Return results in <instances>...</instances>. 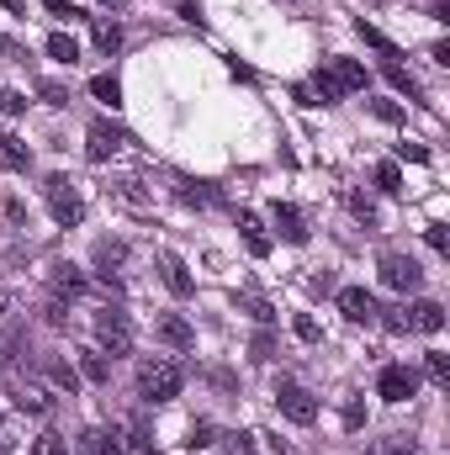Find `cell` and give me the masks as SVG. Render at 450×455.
<instances>
[{
	"instance_id": "4316f807",
	"label": "cell",
	"mask_w": 450,
	"mask_h": 455,
	"mask_svg": "<svg viewBox=\"0 0 450 455\" xmlns=\"http://www.w3.org/2000/svg\"><path fill=\"white\" fill-rule=\"evenodd\" d=\"M371 455H414V440L408 435H387V440H376Z\"/></svg>"
},
{
	"instance_id": "4fadbf2b",
	"label": "cell",
	"mask_w": 450,
	"mask_h": 455,
	"mask_svg": "<svg viewBox=\"0 0 450 455\" xmlns=\"http://www.w3.org/2000/svg\"><path fill=\"white\" fill-rule=\"evenodd\" d=\"M159 275H165V286H170L175 297H191V291H197V281H191V270H186L181 254H159Z\"/></svg>"
},
{
	"instance_id": "7402d4cb",
	"label": "cell",
	"mask_w": 450,
	"mask_h": 455,
	"mask_svg": "<svg viewBox=\"0 0 450 455\" xmlns=\"http://www.w3.org/2000/svg\"><path fill=\"white\" fill-rule=\"evenodd\" d=\"M48 387H59V392H80V371L69 365V360H48Z\"/></svg>"
},
{
	"instance_id": "4dcf8cb0",
	"label": "cell",
	"mask_w": 450,
	"mask_h": 455,
	"mask_svg": "<svg viewBox=\"0 0 450 455\" xmlns=\"http://www.w3.org/2000/svg\"><path fill=\"white\" fill-rule=\"evenodd\" d=\"M27 455H69V445H64L59 435H43V440H32V451Z\"/></svg>"
},
{
	"instance_id": "6da1fadb",
	"label": "cell",
	"mask_w": 450,
	"mask_h": 455,
	"mask_svg": "<svg viewBox=\"0 0 450 455\" xmlns=\"http://www.w3.org/2000/svg\"><path fill=\"white\" fill-rule=\"evenodd\" d=\"M355 91H366V64H355V59H324V69H318V80H313L308 96H318V101L329 107V101L355 96ZM318 101H313V107H318Z\"/></svg>"
},
{
	"instance_id": "f907efd6",
	"label": "cell",
	"mask_w": 450,
	"mask_h": 455,
	"mask_svg": "<svg viewBox=\"0 0 450 455\" xmlns=\"http://www.w3.org/2000/svg\"><path fill=\"white\" fill-rule=\"evenodd\" d=\"M5 307H11V297H5V286H0V313H5Z\"/></svg>"
},
{
	"instance_id": "5b68a950",
	"label": "cell",
	"mask_w": 450,
	"mask_h": 455,
	"mask_svg": "<svg viewBox=\"0 0 450 455\" xmlns=\"http://www.w3.org/2000/svg\"><path fill=\"white\" fill-rule=\"evenodd\" d=\"M376 275H382V286H392V291H419L424 286V270H419V259H408V254H382L376 259Z\"/></svg>"
},
{
	"instance_id": "30bf717a",
	"label": "cell",
	"mask_w": 450,
	"mask_h": 455,
	"mask_svg": "<svg viewBox=\"0 0 450 455\" xmlns=\"http://www.w3.org/2000/svg\"><path fill=\"white\" fill-rule=\"evenodd\" d=\"M339 313H344L350 323H376V318H382V307H376V297H371L366 286H344V291H339Z\"/></svg>"
},
{
	"instance_id": "b9f144b4",
	"label": "cell",
	"mask_w": 450,
	"mask_h": 455,
	"mask_svg": "<svg viewBox=\"0 0 450 455\" xmlns=\"http://www.w3.org/2000/svg\"><path fill=\"white\" fill-rule=\"evenodd\" d=\"M276 355V339L270 334H254V360H270Z\"/></svg>"
},
{
	"instance_id": "d6a6232c",
	"label": "cell",
	"mask_w": 450,
	"mask_h": 455,
	"mask_svg": "<svg viewBox=\"0 0 450 455\" xmlns=\"http://www.w3.org/2000/svg\"><path fill=\"white\" fill-rule=\"evenodd\" d=\"M398 159H408V164H430V148H424V143H398Z\"/></svg>"
},
{
	"instance_id": "f35d334b",
	"label": "cell",
	"mask_w": 450,
	"mask_h": 455,
	"mask_svg": "<svg viewBox=\"0 0 450 455\" xmlns=\"http://www.w3.org/2000/svg\"><path fill=\"white\" fill-rule=\"evenodd\" d=\"M191 451H202V445H213V424H191V440H186Z\"/></svg>"
},
{
	"instance_id": "2e32d148",
	"label": "cell",
	"mask_w": 450,
	"mask_h": 455,
	"mask_svg": "<svg viewBox=\"0 0 450 455\" xmlns=\"http://www.w3.org/2000/svg\"><path fill=\"white\" fill-rule=\"evenodd\" d=\"M80 381H112V355L107 349H80Z\"/></svg>"
},
{
	"instance_id": "7c38bea8",
	"label": "cell",
	"mask_w": 450,
	"mask_h": 455,
	"mask_svg": "<svg viewBox=\"0 0 450 455\" xmlns=\"http://www.w3.org/2000/svg\"><path fill=\"white\" fill-rule=\"evenodd\" d=\"M107 196H112L117 207H127V212H149V207H154V196L143 191V180H112Z\"/></svg>"
},
{
	"instance_id": "60d3db41",
	"label": "cell",
	"mask_w": 450,
	"mask_h": 455,
	"mask_svg": "<svg viewBox=\"0 0 450 455\" xmlns=\"http://www.w3.org/2000/svg\"><path fill=\"white\" fill-rule=\"evenodd\" d=\"M371 112L382 116V122H403V107H392V101H371Z\"/></svg>"
},
{
	"instance_id": "ffe728a7",
	"label": "cell",
	"mask_w": 450,
	"mask_h": 455,
	"mask_svg": "<svg viewBox=\"0 0 450 455\" xmlns=\"http://www.w3.org/2000/svg\"><path fill=\"white\" fill-rule=\"evenodd\" d=\"M91 37H96L101 53H117L122 48V27H117L112 16H91Z\"/></svg>"
},
{
	"instance_id": "484cf974",
	"label": "cell",
	"mask_w": 450,
	"mask_h": 455,
	"mask_svg": "<svg viewBox=\"0 0 450 455\" xmlns=\"http://www.w3.org/2000/svg\"><path fill=\"white\" fill-rule=\"evenodd\" d=\"M376 186H382L387 196H398V191H403V170H398L392 159H387V164H376Z\"/></svg>"
},
{
	"instance_id": "7a4b0ae2",
	"label": "cell",
	"mask_w": 450,
	"mask_h": 455,
	"mask_svg": "<svg viewBox=\"0 0 450 455\" xmlns=\"http://www.w3.org/2000/svg\"><path fill=\"white\" fill-rule=\"evenodd\" d=\"M181 365L175 360H143L138 365V397L143 403H170V397H181Z\"/></svg>"
},
{
	"instance_id": "74e56055",
	"label": "cell",
	"mask_w": 450,
	"mask_h": 455,
	"mask_svg": "<svg viewBox=\"0 0 450 455\" xmlns=\"http://www.w3.org/2000/svg\"><path fill=\"white\" fill-rule=\"evenodd\" d=\"M387 329L392 334H408V307H387Z\"/></svg>"
},
{
	"instance_id": "836d02e7",
	"label": "cell",
	"mask_w": 450,
	"mask_h": 455,
	"mask_svg": "<svg viewBox=\"0 0 450 455\" xmlns=\"http://www.w3.org/2000/svg\"><path fill=\"white\" fill-rule=\"evenodd\" d=\"M181 196H186V202H197V207H213V202H218V191H213V186H186Z\"/></svg>"
},
{
	"instance_id": "8fae6325",
	"label": "cell",
	"mask_w": 450,
	"mask_h": 455,
	"mask_svg": "<svg viewBox=\"0 0 450 455\" xmlns=\"http://www.w3.org/2000/svg\"><path fill=\"white\" fill-rule=\"evenodd\" d=\"M48 286H53V302H75V297H85V275H80L75 265H53V270H48Z\"/></svg>"
},
{
	"instance_id": "d4e9b609",
	"label": "cell",
	"mask_w": 450,
	"mask_h": 455,
	"mask_svg": "<svg viewBox=\"0 0 450 455\" xmlns=\"http://www.w3.org/2000/svg\"><path fill=\"white\" fill-rule=\"evenodd\" d=\"M91 96H96V101H107V107H122V85H117L112 75H96V80H91Z\"/></svg>"
},
{
	"instance_id": "44dd1931",
	"label": "cell",
	"mask_w": 450,
	"mask_h": 455,
	"mask_svg": "<svg viewBox=\"0 0 450 455\" xmlns=\"http://www.w3.org/2000/svg\"><path fill=\"white\" fill-rule=\"evenodd\" d=\"M0 164H5V170H27V164H32V154H27V143H21L16 132H0Z\"/></svg>"
},
{
	"instance_id": "7bdbcfd3",
	"label": "cell",
	"mask_w": 450,
	"mask_h": 455,
	"mask_svg": "<svg viewBox=\"0 0 450 455\" xmlns=\"http://www.w3.org/2000/svg\"><path fill=\"white\" fill-rule=\"evenodd\" d=\"M430 249H440V254L450 249V233H446L440 223H430Z\"/></svg>"
},
{
	"instance_id": "e575fe53",
	"label": "cell",
	"mask_w": 450,
	"mask_h": 455,
	"mask_svg": "<svg viewBox=\"0 0 450 455\" xmlns=\"http://www.w3.org/2000/svg\"><path fill=\"white\" fill-rule=\"evenodd\" d=\"M48 16H59V21H80L85 11H80V5H69V0H48Z\"/></svg>"
},
{
	"instance_id": "ac0fdd59",
	"label": "cell",
	"mask_w": 450,
	"mask_h": 455,
	"mask_svg": "<svg viewBox=\"0 0 450 455\" xmlns=\"http://www.w3.org/2000/svg\"><path fill=\"white\" fill-rule=\"evenodd\" d=\"M80 455H122V435L117 429H85L80 435Z\"/></svg>"
},
{
	"instance_id": "9a60e30c",
	"label": "cell",
	"mask_w": 450,
	"mask_h": 455,
	"mask_svg": "<svg viewBox=\"0 0 450 455\" xmlns=\"http://www.w3.org/2000/svg\"><path fill=\"white\" fill-rule=\"evenodd\" d=\"M408 329L440 334V329H446V307H440V302H414V307H408Z\"/></svg>"
},
{
	"instance_id": "277c9868",
	"label": "cell",
	"mask_w": 450,
	"mask_h": 455,
	"mask_svg": "<svg viewBox=\"0 0 450 455\" xmlns=\"http://www.w3.org/2000/svg\"><path fill=\"white\" fill-rule=\"evenodd\" d=\"M127 143H133V132H127V127H117V122H107V116L85 127V159H91V164H107V159H117Z\"/></svg>"
},
{
	"instance_id": "52a82bcc",
	"label": "cell",
	"mask_w": 450,
	"mask_h": 455,
	"mask_svg": "<svg viewBox=\"0 0 450 455\" xmlns=\"http://www.w3.org/2000/svg\"><path fill=\"white\" fill-rule=\"evenodd\" d=\"M96 339H101V349H107L112 360L117 355H133V323L107 307V313H96Z\"/></svg>"
},
{
	"instance_id": "3957f363",
	"label": "cell",
	"mask_w": 450,
	"mask_h": 455,
	"mask_svg": "<svg viewBox=\"0 0 450 455\" xmlns=\"http://www.w3.org/2000/svg\"><path fill=\"white\" fill-rule=\"evenodd\" d=\"M43 196H48V212L64 228L85 218V196H80V186H75L69 175H48V180H43Z\"/></svg>"
},
{
	"instance_id": "e0dca14e",
	"label": "cell",
	"mask_w": 450,
	"mask_h": 455,
	"mask_svg": "<svg viewBox=\"0 0 450 455\" xmlns=\"http://www.w3.org/2000/svg\"><path fill=\"white\" fill-rule=\"evenodd\" d=\"M276 228H281L286 243H308V223H302V212L292 202H276Z\"/></svg>"
},
{
	"instance_id": "c3c4849f",
	"label": "cell",
	"mask_w": 450,
	"mask_h": 455,
	"mask_svg": "<svg viewBox=\"0 0 450 455\" xmlns=\"http://www.w3.org/2000/svg\"><path fill=\"white\" fill-rule=\"evenodd\" d=\"M11 451H16V445H11V429L0 424V455H11Z\"/></svg>"
},
{
	"instance_id": "f546056e",
	"label": "cell",
	"mask_w": 450,
	"mask_h": 455,
	"mask_svg": "<svg viewBox=\"0 0 450 455\" xmlns=\"http://www.w3.org/2000/svg\"><path fill=\"white\" fill-rule=\"evenodd\" d=\"M387 80H392V91H403V96H419V80H414L403 64H387Z\"/></svg>"
},
{
	"instance_id": "f1b7e54d",
	"label": "cell",
	"mask_w": 450,
	"mask_h": 455,
	"mask_svg": "<svg viewBox=\"0 0 450 455\" xmlns=\"http://www.w3.org/2000/svg\"><path fill=\"white\" fill-rule=\"evenodd\" d=\"M424 376H430L435 387H450V360H446V355H440V349H435V355L424 360Z\"/></svg>"
},
{
	"instance_id": "ba28073f",
	"label": "cell",
	"mask_w": 450,
	"mask_h": 455,
	"mask_svg": "<svg viewBox=\"0 0 450 455\" xmlns=\"http://www.w3.org/2000/svg\"><path fill=\"white\" fill-rule=\"evenodd\" d=\"M276 408H281L292 424H313V419H318L313 392H308V387H297V381H281V387H276Z\"/></svg>"
},
{
	"instance_id": "7dc6e473",
	"label": "cell",
	"mask_w": 450,
	"mask_h": 455,
	"mask_svg": "<svg viewBox=\"0 0 450 455\" xmlns=\"http://www.w3.org/2000/svg\"><path fill=\"white\" fill-rule=\"evenodd\" d=\"M297 339L313 344V339H318V323H313V318H297Z\"/></svg>"
},
{
	"instance_id": "1f68e13d",
	"label": "cell",
	"mask_w": 450,
	"mask_h": 455,
	"mask_svg": "<svg viewBox=\"0 0 450 455\" xmlns=\"http://www.w3.org/2000/svg\"><path fill=\"white\" fill-rule=\"evenodd\" d=\"M37 96H43L48 107H69V91H64V85H53V80H43V85H37Z\"/></svg>"
},
{
	"instance_id": "bcb514c9",
	"label": "cell",
	"mask_w": 450,
	"mask_h": 455,
	"mask_svg": "<svg viewBox=\"0 0 450 455\" xmlns=\"http://www.w3.org/2000/svg\"><path fill=\"white\" fill-rule=\"evenodd\" d=\"M181 16H186L191 27H202V5H197V0H181Z\"/></svg>"
},
{
	"instance_id": "9c48e42d",
	"label": "cell",
	"mask_w": 450,
	"mask_h": 455,
	"mask_svg": "<svg viewBox=\"0 0 450 455\" xmlns=\"http://www.w3.org/2000/svg\"><path fill=\"white\" fill-rule=\"evenodd\" d=\"M414 392H419V376H414L408 365H387V371L376 376V397H382V403H408Z\"/></svg>"
},
{
	"instance_id": "603a6c76",
	"label": "cell",
	"mask_w": 450,
	"mask_h": 455,
	"mask_svg": "<svg viewBox=\"0 0 450 455\" xmlns=\"http://www.w3.org/2000/svg\"><path fill=\"white\" fill-rule=\"evenodd\" d=\"M360 37H366V48H376V53H382L387 64H398V59H403V48H398L392 37H382V32H376L371 21H360Z\"/></svg>"
},
{
	"instance_id": "8992f818",
	"label": "cell",
	"mask_w": 450,
	"mask_h": 455,
	"mask_svg": "<svg viewBox=\"0 0 450 455\" xmlns=\"http://www.w3.org/2000/svg\"><path fill=\"white\" fill-rule=\"evenodd\" d=\"M11 403L32 419H48L53 413V387L37 381V376H11Z\"/></svg>"
},
{
	"instance_id": "681fc988",
	"label": "cell",
	"mask_w": 450,
	"mask_h": 455,
	"mask_svg": "<svg viewBox=\"0 0 450 455\" xmlns=\"http://www.w3.org/2000/svg\"><path fill=\"white\" fill-rule=\"evenodd\" d=\"M0 5H5V11H16V16H21V11H27V5H21V0H0Z\"/></svg>"
},
{
	"instance_id": "cb8c5ba5",
	"label": "cell",
	"mask_w": 450,
	"mask_h": 455,
	"mask_svg": "<svg viewBox=\"0 0 450 455\" xmlns=\"http://www.w3.org/2000/svg\"><path fill=\"white\" fill-rule=\"evenodd\" d=\"M48 59H59V64H80V43H75L69 32H53V37H48Z\"/></svg>"
},
{
	"instance_id": "d6986e66",
	"label": "cell",
	"mask_w": 450,
	"mask_h": 455,
	"mask_svg": "<svg viewBox=\"0 0 450 455\" xmlns=\"http://www.w3.org/2000/svg\"><path fill=\"white\" fill-rule=\"evenodd\" d=\"M238 233H244V243H249V254H254V259H265V254H270V233L260 228L254 212H238Z\"/></svg>"
},
{
	"instance_id": "83f0119b",
	"label": "cell",
	"mask_w": 450,
	"mask_h": 455,
	"mask_svg": "<svg viewBox=\"0 0 450 455\" xmlns=\"http://www.w3.org/2000/svg\"><path fill=\"white\" fill-rule=\"evenodd\" d=\"M127 440H133V451H138V455H159V445H154V435H149V424H143V419L127 429Z\"/></svg>"
},
{
	"instance_id": "ab89813d",
	"label": "cell",
	"mask_w": 450,
	"mask_h": 455,
	"mask_svg": "<svg viewBox=\"0 0 450 455\" xmlns=\"http://www.w3.org/2000/svg\"><path fill=\"white\" fill-rule=\"evenodd\" d=\"M0 53H5V59H16V64H27V48H21L16 37H5V32H0Z\"/></svg>"
},
{
	"instance_id": "8d00e7d4",
	"label": "cell",
	"mask_w": 450,
	"mask_h": 455,
	"mask_svg": "<svg viewBox=\"0 0 450 455\" xmlns=\"http://www.w3.org/2000/svg\"><path fill=\"white\" fill-rule=\"evenodd\" d=\"M0 112L21 116V112H27V96H21V91H0Z\"/></svg>"
},
{
	"instance_id": "ee69618b",
	"label": "cell",
	"mask_w": 450,
	"mask_h": 455,
	"mask_svg": "<svg viewBox=\"0 0 450 455\" xmlns=\"http://www.w3.org/2000/svg\"><path fill=\"white\" fill-rule=\"evenodd\" d=\"M350 207H355V218H366V223H376V207H371L366 196H350Z\"/></svg>"
},
{
	"instance_id": "f6af8a7d",
	"label": "cell",
	"mask_w": 450,
	"mask_h": 455,
	"mask_svg": "<svg viewBox=\"0 0 450 455\" xmlns=\"http://www.w3.org/2000/svg\"><path fill=\"white\" fill-rule=\"evenodd\" d=\"M43 313H48V323H53V329H64V323H69V313H64V302H48Z\"/></svg>"
},
{
	"instance_id": "d590c367",
	"label": "cell",
	"mask_w": 450,
	"mask_h": 455,
	"mask_svg": "<svg viewBox=\"0 0 450 455\" xmlns=\"http://www.w3.org/2000/svg\"><path fill=\"white\" fill-rule=\"evenodd\" d=\"M228 440V455H254V435H244V429H238V435H223Z\"/></svg>"
},
{
	"instance_id": "816d5d0a",
	"label": "cell",
	"mask_w": 450,
	"mask_h": 455,
	"mask_svg": "<svg viewBox=\"0 0 450 455\" xmlns=\"http://www.w3.org/2000/svg\"><path fill=\"white\" fill-rule=\"evenodd\" d=\"M101 5H122V0H101Z\"/></svg>"
},
{
	"instance_id": "5bb4252c",
	"label": "cell",
	"mask_w": 450,
	"mask_h": 455,
	"mask_svg": "<svg viewBox=\"0 0 450 455\" xmlns=\"http://www.w3.org/2000/svg\"><path fill=\"white\" fill-rule=\"evenodd\" d=\"M154 334H159V339L170 344V349H191V344H197V334H191V323H186L181 313H165V318L154 323Z\"/></svg>"
}]
</instances>
